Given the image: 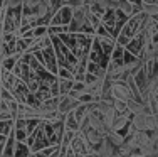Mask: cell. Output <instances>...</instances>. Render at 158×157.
Masks as SVG:
<instances>
[{
  "mask_svg": "<svg viewBox=\"0 0 158 157\" xmlns=\"http://www.w3.org/2000/svg\"><path fill=\"white\" fill-rule=\"evenodd\" d=\"M79 105V100L76 98H73V96H69V95H61L59 96V113H69V111H73L74 108H76Z\"/></svg>",
  "mask_w": 158,
  "mask_h": 157,
  "instance_id": "cell-2",
  "label": "cell"
},
{
  "mask_svg": "<svg viewBox=\"0 0 158 157\" xmlns=\"http://www.w3.org/2000/svg\"><path fill=\"white\" fill-rule=\"evenodd\" d=\"M14 155H32V150L25 142H15V150H14Z\"/></svg>",
  "mask_w": 158,
  "mask_h": 157,
  "instance_id": "cell-5",
  "label": "cell"
},
{
  "mask_svg": "<svg viewBox=\"0 0 158 157\" xmlns=\"http://www.w3.org/2000/svg\"><path fill=\"white\" fill-rule=\"evenodd\" d=\"M73 10H74L73 5H69V3H62V5L51 15V22H49V24L67 25L71 22V19H73Z\"/></svg>",
  "mask_w": 158,
  "mask_h": 157,
  "instance_id": "cell-1",
  "label": "cell"
},
{
  "mask_svg": "<svg viewBox=\"0 0 158 157\" xmlns=\"http://www.w3.org/2000/svg\"><path fill=\"white\" fill-rule=\"evenodd\" d=\"M57 78H66V80H74V73L66 66H59L57 69Z\"/></svg>",
  "mask_w": 158,
  "mask_h": 157,
  "instance_id": "cell-10",
  "label": "cell"
},
{
  "mask_svg": "<svg viewBox=\"0 0 158 157\" xmlns=\"http://www.w3.org/2000/svg\"><path fill=\"white\" fill-rule=\"evenodd\" d=\"M141 10L146 14V15L156 17V15H158V2H153V3H141Z\"/></svg>",
  "mask_w": 158,
  "mask_h": 157,
  "instance_id": "cell-7",
  "label": "cell"
},
{
  "mask_svg": "<svg viewBox=\"0 0 158 157\" xmlns=\"http://www.w3.org/2000/svg\"><path fill=\"white\" fill-rule=\"evenodd\" d=\"M19 61V54H10V56H5V58L0 59V66H2L3 69H10L15 66V63Z\"/></svg>",
  "mask_w": 158,
  "mask_h": 157,
  "instance_id": "cell-4",
  "label": "cell"
},
{
  "mask_svg": "<svg viewBox=\"0 0 158 157\" xmlns=\"http://www.w3.org/2000/svg\"><path fill=\"white\" fill-rule=\"evenodd\" d=\"M12 130H14V118H10V120H0V133L9 135Z\"/></svg>",
  "mask_w": 158,
  "mask_h": 157,
  "instance_id": "cell-9",
  "label": "cell"
},
{
  "mask_svg": "<svg viewBox=\"0 0 158 157\" xmlns=\"http://www.w3.org/2000/svg\"><path fill=\"white\" fill-rule=\"evenodd\" d=\"M73 83H74V80L59 78V91H61V95H67V93L73 89Z\"/></svg>",
  "mask_w": 158,
  "mask_h": 157,
  "instance_id": "cell-8",
  "label": "cell"
},
{
  "mask_svg": "<svg viewBox=\"0 0 158 157\" xmlns=\"http://www.w3.org/2000/svg\"><path fill=\"white\" fill-rule=\"evenodd\" d=\"M123 56H125V46L121 44H116L113 47V52H111V59L113 61H118V63H123ZM125 64V63H123Z\"/></svg>",
  "mask_w": 158,
  "mask_h": 157,
  "instance_id": "cell-6",
  "label": "cell"
},
{
  "mask_svg": "<svg viewBox=\"0 0 158 157\" xmlns=\"http://www.w3.org/2000/svg\"><path fill=\"white\" fill-rule=\"evenodd\" d=\"M14 135H15V140L19 142H25V139H27V132L24 129H14Z\"/></svg>",
  "mask_w": 158,
  "mask_h": 157,
  "instance_id": "cell-11",
  "label": "cell"
},
{
  "mask_svg": "<svg viewBox=\"0 0 158 157\" xmlns=\"http://www.w3.org/2000/svg\"><path fill=\"white\" fill-rule=\"evenodd\" d=\"M5 142H7V135L0 133V155H3V147H5Z\"/></svg>",
  "mask_w": 158,
  "mask_h": 157,
  "instance_id": "cell-12",
  "label": "cell"
},
{
  "mask_svg": "<svg viewBox=\"0 0 158 157\" xmlns=\"http://www.w3.org/2000/svg\"><path fill=\"white\" fill-rule=\"evenodd\" d=\"M64 125H66V129H71V130H74V132H79V122H77V118L74 117L73 111H69V113L64 115Z\"/></svg>",
  "mask_w": 158,
  "mask_h": 157,
  "instance_id": "cell-3",
  "label": "cell"
}]
</instances>
